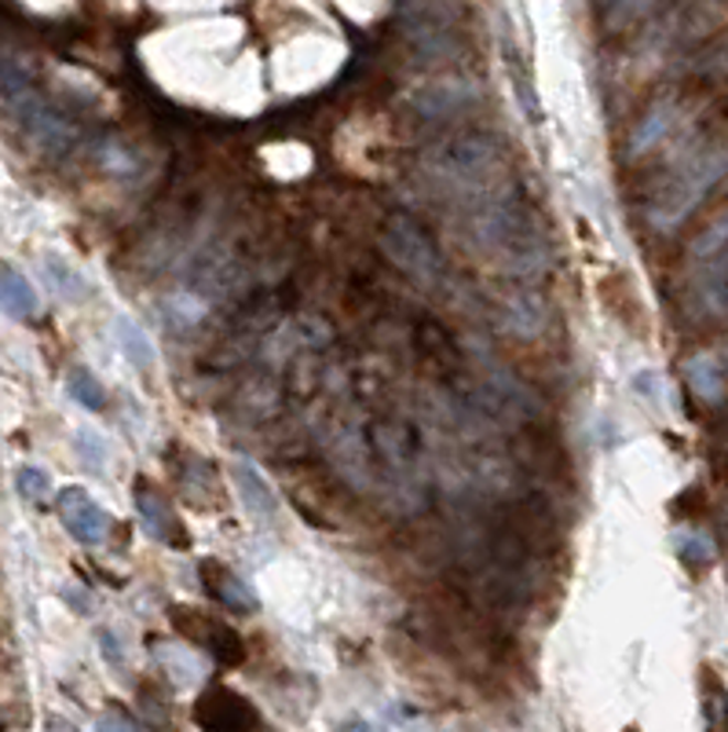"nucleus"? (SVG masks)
Returning a JSON list of instances; mask_svg holds the SVG:
<instances>
[{
  "label": "nucleus",
  "instance_id": "nucleus-19",
  "mask_svg": "<svg viewBox=\"0 0 728 732\" xmlns=\"http://www.w3.org/2000/svg\"><path fill=\"white\" fill-rule=\"evenodd\" d=\"M688 381H692V388H696L703 399H718L721 388H725L721 366L714 363L710 356H696V359L688 363Z\"/></svg>",
  "mask_w": 728,
  "mask_h": 732
},
{
  "label": "nucleus",
  "instance_id": "nucleus-7",
  "mask_svg": "<svg viewBox=\"0 0 728 732\" xmlns=\"http://www.w3.org/2000/svg\"><path fill=\"white\" fill-rule=\"evenodd\" d=\"M476 103H480V88L469 77H439V82H428L414 92L411 110L425 121H450L472 110Z\"/></svg>",
  "mask_w": 728,
  "mask_h": 732
},
{
  "label": "nucleus",
  "instance_id": "nucleus-18",
  "mask_svg": "<svg viewBox=\"0 0 728 732\" xmlns=\"http://www.w3.org/2000/svg\"><path fill=\"white\" fill-rule=\"evenodd\" d=\"M44 282H48L59 297H66V301H77V297H85V290H88L82 274L66 265L63 257H44Z\"/></svg>",
  "mask_w": 728,
  "mask_h": 732
},
{
  "label": "nucleus",
  "instance_id": "nucleus-22",
  "mask_svg": "<svg viewBox=\"0 0 728 732\" xmlns=\"http://www.w3.org/2000/svg\"><path fill=\"white\" fill-rule=\"evenodd\" d=\"M15 491L30 502H44L48 498V491H52V476L37 465H22L15 473Z\"/></svg>",
  "mask_w": 728,
  "mask_h": 732
},
{
  "label": "nucleus",
  "instance_id": "nucleus-23",
  "mask_svg": "<svg viewBox=\"0 0 728 732\" xmlns=\"http://www.w3.org/2000/svg\"><path fill=\"white\" fill-rule=\"evenodd\" d=\"M99 162H104L107 173H118V176H132L135 169H140L135 154L124 143H118V140H110V143L99 147Z\"/></svg>",
  "mask_w": 728,
  "mask_h": 732
},
{
  "label": "nucleus",
  "instance_id": "nucleus-11",
  "mask_svg": "<svg viewBox=\"0 0 728 732\" xmlns=\"http://www.w3.org/2000/svg\"><path fill=\"white\" fill-rule=\"evenodd\" d=\"M231 473H235L238 495H242L249 517H257V520H264V524L275 520L279 517V498H275V491H271V484L264 480V473H260L257 465H249V462H235Z\"/></svg>",
  "mask_w": 728,
  "mask_h": 732
},
{
  "label": "nucleus",
  "instance_id": "nucleus-26",
  "mask_svg": "<svg viewBox=\"0 0 728 732\" xmlns=\"http://www.w3.org/2000/svg\"><path fill=\"white\" fill-rule=\"evenodd\" d=\"M707 725L710 732H728V692L721 685L707 692Z\"/></svg>",
  "mask_w": 728,
  "mask_h": 732
},
{
  "label": "nucleus",
  "instance_id": "nucleus-24",
  "mask_svg": "<svg viewBox=\"0 0 728 732\" xmlns=\"http://www.w3.org/2000/svg\"><path fill=\"white\" fill-rule=\"evenodd\" d=\"M677 553H681V560H685V564H710V560H714V546H710L707 535H699V531H681V535H677Z\"/></svg>",
  "mask_w": 728,
  "mask_h": 732
},
{
  "label": "nucleus",
  "instance_id": "nucleus-13",
  "mask_svg": "<svg viewBox=\"0 0 728 732\" xmlns=\"http://www.w3.org/2000/svg\"><path fill=\"white\" fill-rule=\"evenodd\" d=\"M334 454H337V469L351 480V484H367V476H370V454H373L367 432H362V429L337 432Z\"/></svg>",
  "mask_w": 728,
  "mask_h": 732
},
{
  "label": "nucleus",
  "instance_id": "nucleus-3",
  "mask_svg": "<svg viewBox=\"0 0 728 732\" xmlns=\"http://www.w3.org/2000/svg\"><path fill=\"white\" fill-rule=\"evenodd\" d=\"M428 165L436 169L443 180H454V183L483 180L502 165V143H498L491 132L465 129V132L447 136L439 147H432Z\"/></svg>",
  "mask_w": 728,
  "mask_h": 732
},
{
  "label": "nucleus",
  "instance_id": "nucleus-14",
  "mask_svg": "<svg viewBox=\"0 0 728 732\" xmlns=\"http://www.w3.org/2000/svg\"><path fill=\"white\" fill-rule=\"evenodd\" d=\"M0 308L11 319H30L37 312V293H33L30 279L8 265H0Z\"/></svg>",
  "mask_w": 728,
  "mask_h": 732
},
{
  "label": "nucleus",
  "instance_id": "nucleus-8",
  "mask_svg": "<svg viewBox=\"0 0 728 732\" xmlns=\"http://www.w3.org/2000/svg\"><path fill=\"white\" fill-rule=\"evenodd\" d=\"M59 520L77 542L96 546L110 535V517L99 509V502L88 495L85 487H66L59 491Z\"/></svg>",
  "mask_w": 728,
  "mask_h": 732
},
{
  "label": "nucleus",
  "instance_id": "nucleus-10",
  "mask_svg": "<svg viewBox=\"0 0 728 732\" xmlns=\"http://www.w3.org/2000/svg\"><path fill=\"white\" fill-rule=\"evenodd\" d=\"M198 582H202V590H206L213 601L224 604V609H231L238 615L257 612V593L249 590L231 568L216 564V560H202V564H198Z\"/></svg>",
  "mask_w": 728,
  "mask_h": 732
},
{
  "label": "nucleus",
  "instance_id": "nucleus-9",
  "mask_svg": "<svg viewBox=\"0 0 728 732\" xmlns=\"http://www.w3.org/2000/svg\"><path fill=\"white\" fill-rule=\"evenodd\" d=\"M173 615L180 620V631H184L191 640H195L198 648L213 652V656L224 659V663H242L246 645H242V637L231 631V626L213 623V620H206L202 612H187V609H176Z\"/></svg>",
  "mask_w": 728,
  "mask_h": 732
},
{
  "label": "nucleus",
  "instance_id": "nucleus-25",
  "mask_svg": "<svg viewBox=\"0 0 728 732\" xmlns=\"http://www.w3.org/2000/svg\"><path fill=\"white\" fill-rule=\"evenodd\" d=\"M666 121H670V114L663 107H655L652 114H648V118L641 121V129H637V136H633V151H648V147L666 132Z\"/></svg>",
  "mask_w": 728,
  "mask_h": 732
},
{
  "label": "nucleus",
  "instance_id": "nucleus-29",
  "mask_svg": "<svg viewBox=\"0 0 728 732\" xmlns=\"http://www.w3.org/2000/svg\"><path fill=\"white\" fill-rule=\"evenodd\" d=\"M337 732H381V729H373L370 722H362V718H351V722H345Z\"/></svg>",
  "mask_w": 728,
  "mask_h": 732
},
{
  "label": "nucleus",
  "instance_id": "nucleus-15",
  "mask_svg": "<svg viewBox=\"0 0 728 732\" xmlns=\"http://www.w3.org/2000/svg\"><path fill=\"white\" fill-rule=\"evenodd\" d=\"M132 498H135V509H140V517H143L146 528H151L154 539H169V531L176 528V520L169 517L165 498L157 495V491L146 484V480H140V484L132 487Z\"/></svg>",
  "mask_w": 728,
  "mask_h": 732
},
{
  "label": "nucleus",
  "instance_id": "nucleus-27",
  "mask_svg": "<svg viewBox=\"0 0 728 732\" xmlns=\"http://www.w3.org/2000/svg\"><path fill=\"white\" fill-rule=\"evenodd\" d=\"M99 732H135V725L121 714H104L99 718Z\"/></svg>",
  "mask_w": 728,
  "mask_h": 732
},
{
  "label": "nucleus",
  "instance_id": "nucleus-28",
  "mask_svg": "<svg viewBox=\"0 0 728 732\" xmlns=\"http://www.w3.org/2000/svg\"><path fill=\"white\" fill-rule=\"evenodd\" d=\"M99 645H104V656L113 663V667H121V648H118V637H113L110 631L99 634Z\"/></svg>",
  "mask_w": 728,
  "mask_h": 732
},
{
  "label": "nucleus",
  "instance_id": "nucleus-16",
  "mask_svg": "<svg viewBox=\"0 0 728 732\" xmlns=\"http://www.w3.org/2000/svg\"><path fill=\"white\" fill-rule=\"evenodd\" d=\"M113 337H118V348L124 352V359L132 366H140V370H151L154 366V345L151 337H146V330L140 323H132L129 315H121L118 323H113Z\"/></svg>",
  "mask_w": 728,
  "mask_h": 732
},
{
  "label": "nucleus",
  "instance_id": "nucleus-20",
  "mask_svg": "<svg viewBox=\"0 0 728 732\" xmlns=\"http://www.w3.org/2000/svg\"><path fill=\"white\" fill-rule=\"evenodd\" d=\"M162 663H165V670L173 674V678L180 681V685H187V681H195V678H202V659L195 656L191 648H180V645H162Z\"/></svg>",
  "mask_w": 728,
  "mask_h": 732
},
{
  "label": "nucleus",
  "instance_id": "nucleus-21",
  "mask_svg": "<svg viewBox=\"0 0 728 732\" xmlns=\"http://www.w3.org/2000/svg\"><path fill=\"white\" fill-rule=\"evenodd\" d=\"M74 451H77V458H82V465L93 469V473H99V469L107 465V443L99 440V432H93V429H77Z\"/></svg>",
  "mask_w": 728,
  "mask_h": 732
},
{
  "label": "nucleus",
  "instance_id": "nucleus-1",
  "mask_svg": "<svg viewBox=\"0 0 728 732\" xmlns=\"http://www.w3.org/2000/svg\"><path fill=\"white\" fill-rule=\"evenodd\" d=\"M381 254L400 268L421 290H436L443 279V257L428 227H421L411 213H389L381 224Z\"/></svg>",
  "mask_w": 728,
  "mask_h": 732
},
{
  "label": "nucleus",
  "instance_id": "nucleus-2",
  "mask_svg": "<svg viewBox=\"0 0 728 732\" xmlns=\"http://www.w3.org/2000/svg\"><path fill=\"white\" fill-rule=\"evenodd\" d=\"M4 107L44 158H63L77 147V125L59 107H52L33 82L26 88H19L15 96H8Z\"/></svg>",
  "mask_w": 728,
  "mask_h": 732
},
{
  "label": "nucleus",
  "instance_id": "nucleus-4",
  "mask_svg": "<svg viewBox=\"0 0 728 732\" xmlns=\"http://www.w3.org/2000/svg\"><path fill=\"white\" fill-rule=\"evenodd\" d=\"M195 722L202 732H268L257 707L224 685L202 692V700L195 703Z\"/></svg>",
  "mask_w": 728,
  "mask_h": 732
},
{
  "label": "nucleus",
  "instance_id": "nucleus-5",
  "mask_svg": "<svg viewBox=\"0 0 728 732\" xmlns=\"http://www.w3.org/2000/svg\"><path fill=\"white\" fill-rule=\"evenodd\" d=\"M367 440L389 480L403 487L417 484V440L411 437V429L400 426V421H370Z\"/></svg>",
  "mask_w": 728,
  "mask_h": 732
},
{
  "label": "nucleus",
  "instance_id": "nucleus-6",
  "mask_svg": "<svg viewBox=\"0 0 728 732\" xmlns=\"http://www.w3.org/2000/svg\"><path fill=\"white\" fill-rule=\"evenodd\" d=\"M495 323L509 337L534 341L545 334L550 304H545V297L539 290H531V286H509V290L498 293V301H495Z\"/></svg>",
  "mask_w": 728,
  "mask_h": 732
},
{
  "label": "nucleus",
  "instance_id": "nucleus-17",
  "mask_svg": "<svg viewBox=\"0 0 728 732\" xmlns=\"http://www.w3.org/2000/svg\"><path fill=\"white\" fill-rule=\"evenodd\" d=\"M66 392H70V399H77V403L88 407V410H104L107 407V388L99 385V377L93 370H85V366H74V370L66 374Z\"/></svg>",
  "mask_w": 728,
  "mask_h": 732
},
{
  "label": "nucleus",
  "instance_id": "nucleus-12",
  "mask_svg": "<svg viewBox=\"0 0 728 732\" xmlns=\"http://www.w3.org/2000/svg\"><path fill=\"white\" fill-rule=\"evenodd\" d=\"M461 19V8L454 0H400V26L403 33L414 30H454Z\"/></svg>",
  "mask_w": 728,
  "mask_h": 732
}]
</instances>
